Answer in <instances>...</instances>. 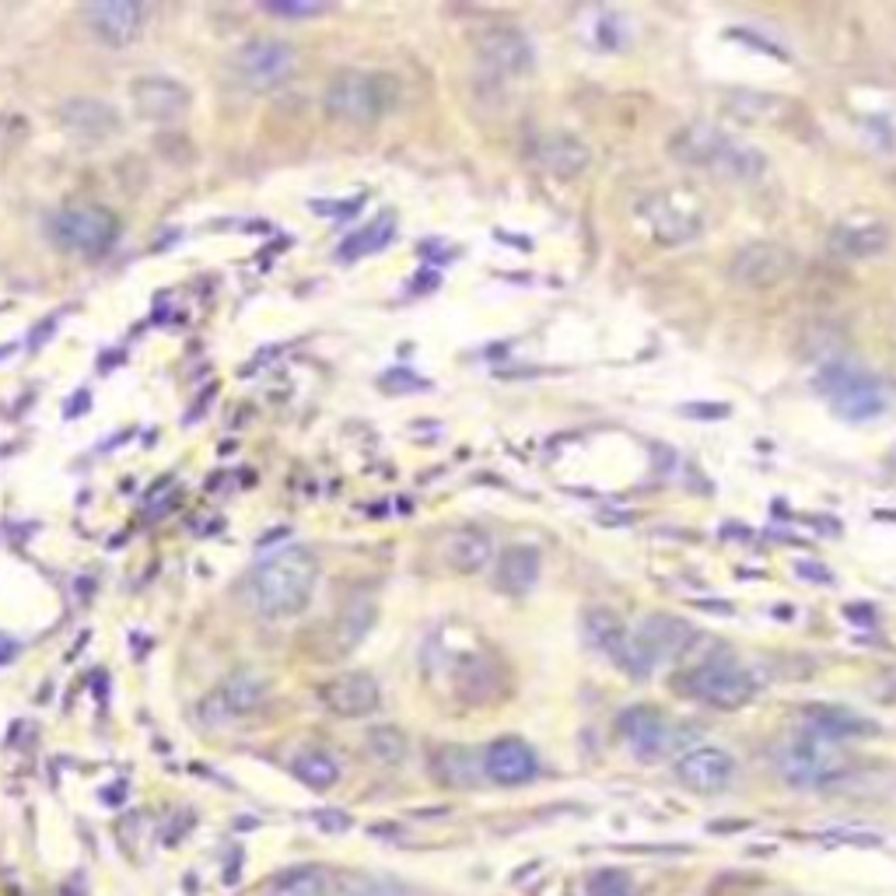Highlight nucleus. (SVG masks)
Masks as SVG:
<instances>
[{"label":"nucleus","instance_id":"c9c22d12","mask_svg":"<svg viewBox=\"0 0 896 896\" xmlns=\"http://www.w3.org/2000/svg\"><path fill=\"white\" fill-rule=\"evenodd\" d=\"M263 11L280 14V18H315L326 8H322L319 0H271V4H263Z\"/></svg>","mask_w":896,"mask_h":896},{"label":"nucleus","instance_id":"473e14b6","mask_svg":"<svg viewBox=\"0 0 896 896\" xmlns=\"http://www.w3.org/2000/svg\"><path fill=\"white\" fill-rule=\"evenodd\" d=\"M336 896H410V889L397 880H386V875L351 872L336 880Z\"/></svg>","mask_w":896,"mask_h":896},{"label":"nucleus","instance_id":"7c9ffc66","mask_svg":"<svg viewBox=\"0 0 896 896\" xmlns=\"http://www.w3.org/2000/svg\"><path fill=\"white\" fill-rule=\"evenodd\" d=\"M375 623V606L371 602H351L344 613L336 617V631H333V641L340 652H351L357 644L365 641V634L371 631Z\"/></svg>","mask_w":896,"mask_h":896},{"label":"nucleus","instance_id":"5701e85b","mask_svg":"<svg viewBox=\"0 0 896 896\" xmlns=\"http://www.w3.org/2000/svg\"><path fill=\"white\" fill-rule=\"evenodd\" d=\"M494 582L501 593L508 596H526L529 588L540 582V550L532 547H508L505 553L497 558V567H494Z\"/></svg>","mask_w":896,"mask_h":896},{"label":"nucleus","instance_id":"423d86ee","mask_svg":"<svg viewBox=\"0 0 896 896\" xmlns=\"http://www.w3.org/2000/svg\"><path fill=\"white\" fill-rule=\"evenodd\" d=\"M49 236L60 249H67V253L99 256L105 249H113L119 236V221L105 207L81 204V207L60 210L49 225Z\"/></svg>","mask_w":896,"mask_h":896},{"label":"nucleus","instance_id":"6ab92c4d","mask_svg":"<svg viewBox=\"0 0 896 896\" xmlns=\"http://www.w3.org/2000/svg\"><path fill=\"white\" fill-rule=\"evenodd\" d=\"M875 722H865L862 714H854L848 708H830L816 704L805 711V736H813L819 743H845V739H862L875 736Z\"/></svg>","mask_w":896,"mask_h":896},{"label":"nucleus","instance_id":"e433bc0d","mask_svg":"<svg viewBox=\"0 0 896 896\" xmlns=\"http://www.w3.org/2000/svg\"><path fill=\"white\" fill-rule=\"evenodd\" d=\"M684 414H687V417H711V421H722V417H728V406H725V403H690V406H684Z\"/></svg>","mask_w":896,"mask_h":896},{"label":"nucleus","instance_id":"a878e982","mask_svg":"<svg viewBox=\"0 0 896 896\" xmlns=\"http://www.w3.org/2000/svg\"><path fill=\"white\" fill-rule=\"evenodd\" d=\"M582 631H585V641L593 644L596 652L617 658V652L623 648L627 634H631V627H627L620 620V613H613V609H602L599 606V609H588V613H585Z\"/></svg>","mask_w":896,"mask_h":896},{"label":"nucleus","instance_id":"cd10ccee","mask_svg":"<svg viewBox=\"0 0 896 896\" xmlns=\"http://www.w3.org/2000/svg\"><path fill=\"white\" fill-rule=\"evenodd\" d=\"M392 236H397V218H392V214H382V218L361 225L354 236L344 239V245H340V260H361V256L379 253L382 245H389Z\"/></svg>","mask_w":896,"mask_h":896},{"label":"nucleus","instance_id":"393cba45","mask_svg":"<svg viewBox=\"0 0 896 896\" xmlns=\"http://www.w3.org/2000/svg\"><path fill=\"white\" fill-rule=\"evenodd\" d=\"M588 148L582 145L578 137L571 134H553V137H543L540 148H536V161L553 172V175H578L585 165H588Z\"/></svg>","mask_w":896,"mask_h":896},{"label":"nucleus","instance_id":"72a5a7b5","mask_svg":"<svg viewBox=\"0 0 896 896\" xmlns=\"http://www.w3.org/2000/svg\"><path fill=\"white\" fill-rule=\"evenodd\" d=\"M732 110H736L739 119H749V123H770V119H781L784 102H781V99H770V95L736 92V95H732Z\"/></svg>","mask_w":896,"mask_h":896},{"label":"nucleus","instance_id":"b1692460","mask_svg":"<svg viewBox=\"0 0 896 896\" xmlns=\"http://www.w3.org/2000/svg\"><path fill=\"white\" fill-rule=\"evenodd\" d=\"M704 221L697 218L693 210H679L673 207L669 196H658L655 207H652V231L662 245H684L690 242L693 236H701Z\"/></svg>","mask_w":896,"mask_h":896},{"label":"nucleus","instance_id":"39448f33","mask_svg":"<svg viewBox=\"0 0 896 896\" xmlns=\"http://www.w3.org/2000/svg\"><path fill=\"white\" fill-rule=\"evenodd\" d=\"M687 690L693 697H701V701L711 704V708L736 711V708L753 701V693H757V679H753V673L746 666H739L736 658L714 655V658L701 662V666L690 673Z\"/></svg>","mask_w":896,"mask_h":896},{"label":"nucleus","instance_id":"ddd939ff","mask_svg":"<svg viewBox=\"0 0 896 896\" xmlns=\"http://www.w3.org/2000/svg\"><path fill=\"white\" fill-rule=\"evenodd\" d=\"M319 701L340 719H365L382 704V687L371 673H344L319 690Z\"/></svg>","mask_w":896,"mask_h":896},{"label":"nucleus","instance_id":"dca6fc26","mask_svg":"<svg viewBox=\"0 0 896 896\" xmlns=\"http://www.w3.org/2000/svg\"><path fill=\"white\" fill-rule=\"evenodd\" d=\"M634 637L644 644V652H648L655 662H669V658H679L690 652V644L697 641L693 627L679 617H669V613H652L644 617L637 627H631Z\"/></svg>","mask_w":896,"mask_h":896},{"label":"nucleus","instance_id":"aec40b11","mask_svg":"<svg viewBox=\"0 0 896 896\" xmlns=\"http://www.w3.org/2000/svg\"><path fill=\"white\" fill-rule=\"evenodd\" d=\"M60 123L67 134H74L78 140H110L119 130V116L113 105H105L99 99H70L60 110Z\"/></svg>","mask_w":896,"mask_h":896},{"label":"nucleus","instance_id":"f8f14e48","mask_svg":"<svg viewBox=\"0 0 896 896\" xmlns=\"http://www.w3.org/2000/svg\"><path fill=\"white\" fill-rule=\"evenodd\" d=\"M476 53L491 70H497V74H526V70L536 64V49L529 43V35L512 28V25L483 28L476 35Z\"/></svg>","mask_w":896,"mask_h":896},{"label":"nucleus","instance_id":"f704fd0d","mask_svg":"<svg viewBox=\"0 0 896 896\" xmlns=\"http://www.w3.org/2000/svg\"><path fill=\"white\" fill-rule=\"evenodd\" d=\"M585 896H634V880L623 869H596L585 880Z\"/></svg>","mask_w":896,"mask_h":896},{"label":"nucleus","instance_id":"0eeeda50","mask_svg":"<svg viewBox=\"0 0 896 896\" xmlns=\"http://www.w3.org/2000/svg\"><path fill=\"white\" fill-rule=\"evenodd\" d=\"M295 49L284 39H249L236 57H231V70L242 88L249 92H271L284 78L295 70Z\"/></svg>","mask_w":896,"mask_h":896},{"label":"nucleus","instance_id":"f257e3e1","mask_svg":"<svg viewBox=\"0 0 896 896\" xmlns=\"http://www.w3.org/2000/svg\"><path fill=\"white\" fill-rule=\"evenodd\" d=\"M669 151L679 165L722 179V183H757L770 165L757 145L714 127V123H687L684 130L673 134Z\"/></svg>","mask_w":896,"mask_h":896},{"label":"nucleus","instance_id":"412c9836","mask_svg":"<svg viewBox=\"0 0 896 896\" xmlns=\"http://www.w3.org/2000/svg\"><path fill=\"white\" fill-rule=\"evenodd\" d=\"M889 245V228L883 221H845L830 231L827 249L837 260H869Z\"/></svg>","mask_w":896,"mask_h":896},{"label":"nucleus","instance_id":"bb28decb","mask_svg":"<svg viewBox=\"0 0 896 896\" xmlns=\"http://www.w3.org/2000/svg\"><path fill=\"white\" fill-rule=\"evenodd\" d=\"M330 875L315 865H298L288 872H277L266 883L263 896H330Z\"/></svg>","mask_w":896,"mask_h":896},{"label":"nucleus","instance_id":"2f4dec72","mask_svg":"<svg viewBox=\"0 0 896 896\" xmlns=\"http://www.w3.org/2000/svg\"><path fill=\"white\" fill-rule=\"evenodd\" d=\"M365 746H368L371 757L379 760V763H386V767H397V763H403L410 757V739L403 736L397 725H375V728H368Z\"/></svg>","mask_w":896,"mask_h":896},{"label":"nucleus","instance_id":"1a4fd4ad","mask_svg":"<svg viewBox=\"0 0 896 896\" xmlns=\"http://www.w3.org/2000/svg\"><path fill=\"white\" fill-rule=\"evenodd\" d=\"M673 770L687 792L722 795L732 784V778H736V760H732V753H725L722 746H693L687 753H679Z\"/></svg>","mask_w":896,"mask_h":896},{"label":"nucleus","instance_id":"4468645a","mask_svg":"<svg viewBox=\"0 0 896 896\" xmlns=\"http://www.w3.org/2000/svg\"><path fill=\"white\" fill-rule=\"evenodd\" d=\"M130 99H134V110L151 123H172L179 116H186L189 110V88L183 81L161 78V74L137 78L130 88Z\"/></svg>","mask_w":896,"mask_h":896},{"label":"nucleus","instance_id":"9d476101","mask_svg":"<svg viewBox=\"0 0 896 896\" xmlns=\"http://www.w3.org/2000/svg\"><path fill=\"white\" fill-rule=\"evenodd\" d=\"M617 732H620V739L631 746L634 757L644 760V763L662 760L669 753V746H673V725H669V719L658 708H648V704L627 708L620 719H617Z\"/></svg>","mask_w":896,"mask_h":896},{"label":"nucleus","instance_id":"58836bf2","mask_svg":"<svg viewBox=\"0 0 896 896\" xmlns=\"http://www.w3.org/2000/svg\"><path fill=\"white\" fill-rule=\"evenodd\" d=\"M883 697L889 704H896V676H886V690H883Z\"/></svg>","mask_w":896,"mask_h":896},{"label":"nucleus","instance_id":"c756f323","mask_svg":"<svg viewBox=\"0 0 896 896\" xmlns=\"http://www.w3.org/2000/svg\"><path fill=\"white\" fill-rule=\"evenodd\" d=\"M295 778L305 784V788H312V792H330V788L340 781V767L333 757H326V753H319V749H309V753H298L295 763Z\"/></svg>","mask_w":896,"mask_h":896},{"label":"nucleus","instance_id":"4be33fe9","mask_svg":"<svg viewBox=\"0 0 896 896\" xmlns=\"http://www.w3.org/2000/svg\"><path fill=\"white\" fill-rule=\"evenodd\" d=\"M441 558L448 561L452 571H462V575H476L491 564L494 558V540L491 532H483L476 526H466V529H456L445 536L441 543Z\"/></svg>","mask_w":896,"mask_h":896},{"label":"nucleus","instance_id":"2eb2a0df","mask_svg":"<svg viewBox=\"0 0 896 896\" xmlns=\"http://www.w3.org/2000/svg\"><path fill=\"white\" fill-rule=\"evenodd\" d=\"M483 774L505 788L526 784L540 774V757H536V749L529 743L505 736V739L491 743L487 753H483Z\"/></svg>","mask_w":896,"mask_h":896},{"label":"nucleus","instance_id":"9b49d317","mask_svg":"<svg viewBox=\"0 0 896 896\" xmlns=\"http://www.w3.org/2000/svg\"><path fill=\"white\" fill-rule=\"evenodd\" d=\"M266 704V684L256 676V673H231L225 684L214 690L200 714L204 722H231V719H245V714H253Z\"/></svg>","mask_w":896,"mask_h":896},{"label":"nucleus","instance_id":"f03ea898","mask_svg":"<svg viewBox=\"0 0 896 896\" xmlns=\"http://www.w3.org/2000/svg\"><path fill=\"white\" fill-rule=\"evenodd\" d=\"M315 578H319V564L312 561V553L284 550L253 571V578L245 585V599L260 617L284 620L309 606L315 593Z\"/></svg>","mask_w":896,"mask_h":896},{"label":"nucleus","instance_id":"c85d7f7f","mask_svg":"<svg viewBox=\"0 0 896 896\" xmlns=\"http://www.w3.org/2000/svg\"><path fill=\"white\" fill-rule=\"evenodd\" d=\"M432 767L445 788H476V781H480V767L473 760V749H462V746H445Z\"/></svg>","mask_w":896,"mask_h":896},{"label":"nucleus","instance_id":"20e7f679","mask_svg":"<svg viewBox=\"0 0 896 896\" xmlns=\"http://www.w3.org/2000/svg\"><path fill=\"white\" fill-rule=\"evenodd\" d=\"M326 110L347 123H379L400 102V81L371 70H344L326 88Z\"/></svg>","mask_w":896,"mask_h":896},{"label":"nucleus","instance_id":"f3484780","mask_svg":"<svg viewBox=\"0 0 896 896\" xmlns=\"http://www.w3.org/2000/svg\"><path fill=\"white\" fill-rule=\"evenodd\" d=\"M140 18H145V11H140V4H134V0H99V4L84 8L88 28L110 46L134 43L140 32Z\"/></svg>","mask_w":896,"mask_h":896},{"label":"nucleus","instance_id":"6e6552de","mask_svg":"<svg viewBox=\"0 0 896 896\" xmlns=\"http://www.w3.org/2000/svg\"><path fill=\"white\" fill-rule=\"evenodd\" d=\"M795 253L788 245L778 242H753L743 245L728 263V277L739 284V288H778L781 280L795 274Z\"/></svg>","mask_w":896,"mask_h":896},{"label":"nucleus","instance_id":"4c0bfd02","mask_svg":"<svg viewBox=\"0 0 896 896\" xmlns=\"http://www.w3.org/2000/svg\"><path fill=\"white\" fill-rule=\"evenodd\" d=\"M315 823H319L322 830L340 834V830H347V827H351V816H347V813H340V809H326V813H319V816H315Z\"/></svg>","mask_w":896,"mask_h":896},{"label":"nucleus","instance_id":"7ed1b4c3","mask_svg":"<svg viewBox=\"0 0 896 896\" xmlns=\"http://www.w3.org/2000/svg\"><path fill=\"white\" fill-rule=\"evenodd\" d=\"M819 397L830 403L837 417L851 424L875 421L886 410V386L875 371L858 368L851 361H834L816 371Z\"/></svg>","mask_w":896,"mask_h":896},{"label":"nucleus","instance_id":"a211bd4d","mask_svg":"<svg viewBox=\"0 0 896 896\" xmlns=\"http://www.w3.org/2000/svg\"><path fill=\"white\" fill-rule=\"evenodd\" d=\"M781 774L792 788H819L834 778V763L830 757L823 753V743L813 739V736H802L795 739L781 753Z\"/></svg>","mask_w":896,"mask_h":896}]
</instances>
